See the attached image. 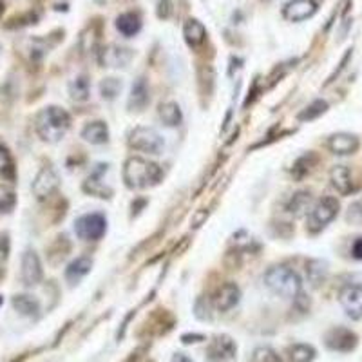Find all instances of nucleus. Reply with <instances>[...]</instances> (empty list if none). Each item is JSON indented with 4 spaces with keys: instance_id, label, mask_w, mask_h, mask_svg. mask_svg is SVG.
<instances>
[{
    "instance_id": "1",
    "label": "nucleus",
    "mask_w": 362,
    "mask_h": 362,
    "mask_svg": "<svg viewBox=\"0 0 362 362\" xmlns=\"http://www.w3.org/2000/svg\"><path fill=\"white\" fill-rule=\"evenodd\" d=\"M71 127V116L66 109L57 106H49L42 109L35 118V131L42 142H60Z\"/></svg>"
},
{
    "instance_id": "2",
    "label": "nucleus",
    "mask_w": 362,
    "mask_h": 362,
    "mask_svg": "<svg viewBox=\"0 0 362 362\" xmlns=\"http://www.w3.org/2000/svg\"><path fill=\"white\" fill-rule=\"evenodd\" d=\"M161 178H164L161 167L142 156H131L124 165L125 187L131 190H143L158 185Z\"/></svg>"
},
{
    "instance_id": "3",
    "label": "nucleus",
    "mask_w": 362,
    "mask_h": 362,
    "mask_svg": "<svg viewBox=\"0 0 362 362\" xmlns=\"http://www.w3.org/2000/svg\"><path fill=\"white\" fill-rule=\"evenodd\" d=\"M265 284L270 291L283 299H297L303 294V281L296 270L288 266H274L265 274Z\"/></svg>"
},
{
    "instance_id": "4",
    "label": "nucleus",
    "mask_w": 362,
    "mask_h": 362,
    "mask_svg": "<svg viewBox=\"0 0 362 362\" xmlns=\"http://www.w3.org/2000/svg\"><path fill=\"white\" fill-rule=\"evenodd\" d=\"M129 147L138 152H143V154L158 156L164 152L165 142L161 134L152 127H134L131 133H129L127 140Z\"/></svg>"
},
{
    "instance_id": "5",
    "label": "nucleus",
    "mask_w": 362,
    "mask_h": 362,
    "mask_svg": "<svg viewBox=\"0 0 362 362\" xmlns=\"http://www.w3.org/2000/svg\"><path fill=\"white\" fill-rule=\"evenodd\" d=\"M339 201L331 196L326 198H321L319 201H315L312 210L308 214V225L306 229L312 232V234H319L321 230L326 229L331 221L335 219L337 214H339Z\"/></svg>"
},
{
    "instance_id": "6",
    "label": "nucleus",
    "mask_w": 362,
    "mask_h": 362,
    "mask_svg": "<svg viewBox=\"0 0 362 362\" xmlns=\"http://www.w3.org/2000/svg\"><path fill=\"white\" fill-rule=\"evenodd\" d=\"M75 232L84 241H100L107 232L106 216L100 212L80 216L75 221Z\"/></svg>"
},
{
    "instance_id": "7",
    "label": "nucleus",
    "mask_w": 362,
    "mask_h": 362,
    "mask_svg": "<svg viewBox=\"0 0 362 362\" xmlns=\"http://www.w3.org/2000/svg\"><path fill=\"white\" fill-rule=\"evenodd\" d=\"M324 345L333 352H340V354H348L352 349L357 348L359 339L354 331L348 330L345 326L331 328L324 337Z\"/></svg>"
},
{
    "instance_id": "8",
    "label": "nucleus",
    "mask_w": 362,
    "mask_h": 362,
    "mask_svg": "<svg viewBox=\"0 0 362 362\" xmlns=\"http://www.w3.org/2000/svg\"><path fill=\"white\" fill-rule=\"evenodd\" d=\"M238 346L229 335H216L207 348V359L210 362H230L236 359Z\"/></svg>"
},
{
    "instance_id": "9",
    "label": "nucleus",
    "mask_w": 362,
    "mask_h": 362,
    "mask_svg": "<svg viewBox=\"0 0 362 362\" xmlns=\"http://www.w3.org/2000/svg\"><path fill=\"white\" fill-rule=\"evenodd\" d=\"M339 303L345 308L346 315L354 321L362 319V287L361 284H348L340 290Z\"/></svg>"
},
{
    "instance_id": "10",
    "label": "nucleus",
    "mask_w": 362,
    "mask_h": 362,
    "mask_svg": "<svg viewBox=\"0 0 362 362\" xmlns=\"http://www.w3.org/2000/svg\"><path fill=\"white\" fill-rule=\"evenodd\" d=\"M60 185V178L55 173L51 167L40 168V173L36 174L35 181H33V194L36 199H48L49 196H53Z\"/></svg>"
},
{
    "instance_id": "11",
    "label": "nucleus",
    "mask_w": 362,
    "mask_h": 362,
    "mask_svg": "<svg viewBox=\"0 0 362 362\" xmlns=\"http://www.w3.org/2000/svg\"><path fill=\"white\" fill-rule=\"evenodd\" d=\"M44 270L40 257L36 256L35 250H26L22 256V268H20V279L26 287H36L42 283Z\"/></svg>"
},
{
    "instance_id": "12",
    "label": "nucleus",
    "mask_w": 362,
    "mask_h": 362,
    "mask_svg": "<svg viewBox=\"0 0 362 362\" xmlns=\"http://www.w3.org/2000/svg\"><path fill=\"white\" fill-rule=\"evenodd\" d=\"M317 2L315 0H290L283 8V17L290 22H303L317 13Z\"/></svg>"
},
{
    "instance_id": "13",
    "label": "nucleus",
    "mask_w": 362,
    "mask_h": 362,
    "mask_svg": "<svg viewBox=\"0 0 362 362\" xmlns=\"http://www.w3.org/2000/svg\"><path fill=\"white\" fill-rule=\"evenodd\" d=\"M133 49L110 44L100 51V64L103 67H127L129 62L133 60Z\"/></svg>"
},
{
    "instance_id": "14",
    "label": "nucleus",
    "mask_w": 362,
    "mask_h": 362,
    "mask_svg": "<svg viewBox=\"0 0 362 362\" xmlns=\"http://www.w3.org/2000/svg\"><path fill=\"white\" fill-rule=\"evenodd\" d=\"M241 299V290L236 283H225L217 288V291L214 294V308L217 312H230L232 308H236Z\"/></svg>"
},
{
    "instance_id": "15",
    "label": "nucleus",
    "mask_w": 362,
    "mask_h": 362,
    "mask_svg": "<svg viewBox=\"0 0 362 362\" xmlns=\"http://www.w3.org/2000/svg\"><path fill=\"white\" fill-rule=\"evenodd\" d=\"M359 138L355 134H349V133H337V134H331L328 138V149L330 152L337 156H348V154H354L355 150L359 149Z\"/></svg>"
},
{
    "instance_id": "16",
    "label": "nucleus",
    "mask_w": 362,
    "mask_h": 362,
    "mask_svg": "<svg viewBox=\"0 0 362 362\" xmlns=\"http://www.w3.org/2000/svg\"><path fill=\"white\" fill-rule=\"evenodd\" d=\"M331 187L342 196H348L355 192V183L352 178V171L346 165H337L330 171Z\"/></svg>"
},
{
    "instance_id": "17",
    "label": "nucleus",
    "mask_w": 362,
    "mask_h": 362,
    "mask_svg": "<svg viewBox=\"0 0 362 362\" xmlns=\"http://www.w3.org/2000/svg\"><path fill=\"white\" fill-rule=\"evenodd\" d=\"M82 138L91 145H103L109 142V127L106 122H100V120L91 122L82 129Z\"/></svg>"
},
{
    "instance_id": "18",
    "label": "nucleus",
    "mask_w": 362,
    "mask_h": 362,
    "mask_svg": "<svg viewBox=\"0 0 362 362\" xmlns=\"http://www.w3.org/2000/svg\"><path fill=\"white\" fill-rule=\"evenodd\" d=\"M103 171H107V165H98V168L94 171L91 176L85 180L84 183V190L87 192V194L91 196H96V198H110V194H113V190L109 189V187H106L102 183V173Z\"/></svg>"
},
{
    "instance_id": "19",
    "label": "nucleus",
    "mask_w": 362,
    "mask_h": 362,
    "mask_svg": "<svg viewBox=\"0 0 362 362\" xmlns=\"http://www.w3.org/2000/svg\"><path fill=\"white\" fill-rule=\"evenodd\" d=\"M91 268H93V259H91V257H76V259L71 261L69 266L66 268V279L71 284L80 283V281L91 272Z\"/></svg>"
},
{
    "instance_id": "20",
    "label": "nucleus",
    "mask_w": 362,
    "mask_h": 362,
    "mask_svg": "<svg viewBox=\"0 0 362 362\" xmlns=\"http://www.w3.org/2000/svg\"><path fill=\"white\" fill-rule=\"evenodd\" d=\"M116 29L124 36H134L142 29V17L136 11H125L116 18Z\"/></svg>"
},
{
    "instance_id": "21",
    "label": "nucleus",
    "mask_w": 362,
    "mask_h": 362,
    "mask_svg": "<svg viewBox=\"0 0 362 362\" xmlns=\"http://www.w3.org/2000/svg\"><path fill=\"white\" fill-rule=\"evenodd\" d=\"M183 36H185L187 44L190 48H199L207 40V29L199 20L196 18H189L183 26Z\"/></svg>"
},
{
    "instance_id": "22",
    "label": "nucleus",
    "mask_w": 362,
    "mask_h": 362,
    "mask_svg": "<svg viewBox=\"0 0 362 362\" xmlns=\"http://www.w3.org/2000/svg\"><path fill=\"white\" fill-rule=\"evenodd\" d=\"M312 207H314V198H312V194H310L308 190H301V192H297V194L290 199L287 210L291 216L303 217L306 216V214H310Z\"/></svg>"
},
{
    "instance_id": "23",
    "label": "nucleus",
    "mask_w": 362,
    "mask_h": 362,
    "mask_svg": "<svg viewBox=\"0 0 362 362\" xmlns=\"http://www.w3.org/2000/svg\"><path fill=\"white\" fill-rule=\"evenodd\" d=\"M149 102V85H147V82L143 78L136 80V84L131 89V96H129V109L143 110Z\"/></svg>"
},
{
    "instance_id": "24",
    "label": "nucleus",
    "mask_w": 362,
    "mask_h": 362,
    "mask_svg": "<svg viewBox=\"0 0 362 362\" xmlns=\"http://www.w3.org/2000/svg\"><path fill=\"white\" fill-rule=\"evenodd\" d=\"M158 116L161 120V124L167 125V127H178V125L183 122V113H181L180 106L173 100L164 102L158 109Z\"/></svg>"
},
{
    "instance_id": "25",
    "label": "nucleus",
    "mask_w": 362,
    "mask_h": 362,
    "mask_svg": "<svg viewBox=\"0 0 362 362\" xmlns=\"http://www.w3.org/2000/svg\"><path fill=\"white\" fill-rule=\"evenodd\" d=\"M306 277H308V283L314 288H319L321 284H324L328 277V265L324 261L312 259L306 263Z\"/></svg>"
},
{
    "instance_id": "26",
    "label": "nucleus",
    "mask_w": 362,
    "mask_h": 362,
    "mask_svg": "<svg viewBox=\"0 0 362 362\" xmlns=\"http://www.w3.org/2000/svg\"><path fill=\"white\" fill-rule=\"evenodd\" d=\"M13 308L24 317H35L40 312L38 301L31 296H15L13 297Z\"/></svg>"
},
{
    "instance_id": "27",
    "label": "nucleus",
    "mask_w": 362,
    "mask_h": 362,
    "mask_svg": "<svg viewBox=\"0 0 362 362\" xmlns=\"http://www.w3.org/2000/svg\"><path fill=\"white\" fill-rule=\"evenodd\" d=\"M317 357L314 346L310 345H291L288 348V359L291 362H312Z\"/></svg>"
},
{
    "instance_id": "28",
    "label": "nucleus",
    "mask_w": 362,
    "mask_h": 362,
    "mask_svg": "<svg viewBox=\"0 0 362 362\" xmlns=\"http://www.w3.org/2000/svg\"><path fill=\"white\" fill-rule=\"evenodd\" d=\"M17 173H15V164L13 158H11V152L8 150V147L0 142V178L6 181H13Z\"/></svg>"
},
{
    "instance_id": "29",
    "label": "nucleus",
    "mask_w": 362,
    "mask_h": 362,
    "mask_svg": "<svg viewBox=\"0 0 362 362\" xmlns=\"http://www.w3.org/2000/svg\"><path fill=\"white\" fill-rule=\"evenodd\" d=\"M69 94L75 102H85L89 98V80L85 76H76L69 84Z\"/></svg>"
},
{
    "instance_id": "30",
    "label": "nucleus",
    "mask_w": 362,
    "mask_h": 362,
    "mask_svg": "<svg viewBox=\"0 0 362 362\" xmlns=\"http://www.w3.org/2000/svg\"><path fill=\"white\" fill-rule=\"evenodd\" d=\"M326 110H328V102H324V100H315V102L310 103L306 109L301 110L297 118H299L301 122H312V120H315V118H319L321 115H324Z\"/></svg>"
},
{
    "instance_id": "31",
    "label": "nucleus",
    "mask_w": 362,
    "mask_h": 362,
    "mask_svg": "<svg viewBox=\"0 0 362 362\" xmlns=\"http://www.w3.org/2000/svg\"><path fill=\"white\" fill-rule=\"evenodd\" d=\"M252 362H283L281 355L275 352L274 348L270 346H259L252 352V357H250Z\"/></svg>"
},
{
    "instance_id": "32",
    "label": "nucleus",
    "mask_w": 362,
    "mask_h": 362,
    "mask_svg": "<svg viewBox=\"0 0 362 362\" xmlns=\"http://www.w3.org/2000/svg\"><path fill=\"white\" fill-rule=\"evenodd\" d=\"M314 165H315V156L312 154V152H308V154H305L303 158L297 159L291 173H294V176H296L297 180H303L306 174H310V171H312Z\"/></svg>"
},
{
    "instance_id": "33",
    "label": "nucleus",
    "mask_w": 362,
    "mask_h": 362,
    "mask_svg": "<svg viewBox=\"0 0 362 362\" xmlns=\"http://www.w3.org/2000/svg\"><path fill=\"white\" fill-rule=\"evenodd\" d=\"M17 205V194L6 185H0V214H9Z\"/></svg>"
},
{
    "instance_id": "34",
    "label": "nucleus",
    "mask_w": 362,
    "mask_h": 362,
    "mask_svg": "<svg viewBox=\"0 0 362 362\" xmlns=\"http://www.w3.org/2000/svg\"><path fill=\"white\" fill-rule=\"evenodd\" d=\"M122 91V82L118 78H106L100 84V93L106 100H115Z\"/></svg>"
},
{
    "instance_id": "35",
    "label": "nucleus",
    "mask_w": 362,
    "mask_h": 362,
    "mask_svg": "<svg viewBox=\"0 0 362 362\" xmlns=\"http://www.w3.org/2000/svg\"><path fill=\"white\" fill-rule=\"evenodd\" d=\"M346 219H348V223H352V225H361L362 223V199L355 201V203L349 207Z\"/></svg>"
},
{
    "instance_id": "36",
    "label": "nucleus",
    "mask_w": 362,
    "mask_h": 362,
    "mask_svg": "<svg viewBox=\"0 0 362 362\" xmlns=\"http://www.w3.org/2000/svg\"><path fill=\"white\" fill-rule=\"evenodd\" d=\"M9 256V239L6 234H0V263H4L8 261Z\"/></svg>"
},
{
    "instance_id": "37",
    "label": "nucleus",
    "mask_w": 362,
    "mask_h": 362,
    "mask_svg": "<svg viewBox=\"0 0 362 362\" xmlns=\"http://www.w3.org/2000/svg\"><path fill=\"white\" fill-rule=\"evenodd\" d=\"M171 0H159L158 4V17L159 18H168V15H171V11H173V8H171Z\"/></svg>"
},
{
    "instance_id": "38",
    "label": "nucleus",
    "mask_w": 362,
    "mask_h": 362,
    "mask_svg": "<svg viewBox=\"0 0 362 362\" xmlns=\"http://www.w3.org/2000/svg\"><path fill=\"white\" fill-rule=\"evenodd\" d=\"M201 340H205L203 335H190V333H185V335H181V342L183 345H194V342H201Z\"/></svg>"
},
{
    "instance_id": "39",
    "label": "nucleus",
    "mask_w": 362,
    "mask_h": 362,
    "mask_svg": "<svg viewBox=\"0 0 362 362\" xmlns=\"http://www.w3.org/2000/svg\"><path fill=\"white\" fill-rule=\"evenodd\" d=\"M352 254H354L355 259H362V238H359L354 243V248H352Z\"/></svg>"
},
{
    "instance_id": "40",
    "label": "nucleus",
    "mask_w": 362,
    "mask_h": 362,
    "mask_svg": "<svg viewBox=\"0 0 362 362\" xmlns=\"http://www.w3.org/2000/svg\"><path fill=\"white\" fill-rule=\"evenodd\" d=\"M173 362H194L190 357H187L185 354H176L173 357Z\"/></svg>"
},
{
    "instance_id": "41",
    "label": "nucleus",
    "mask_w": 362,
    "mask_h": 362,
    "mask_svg": "<svg viewBox=\"0 0 362 362\" xmlns=\"http://www.w3.org/2000/svg\"><path fill=\"white\" fill-rule=\"evenodd\" d=\"M4 263H0V279H2V277H4Z\"/></svg>"
},
{
    "instance_id": "42",
    "label": "nucleus",
    "mask_w": 362,
    "mask_h": 362,
    "mask_svg": "<svg viewBox=\"0 0 362 362\" xmlns=\"http://www.w3.org/2000/svg\"><path fill=\"white\" fill-rule=\"evenodd\" d=\"M4 13V0H0V17Z\"/></svg>"
}]
</instances>
